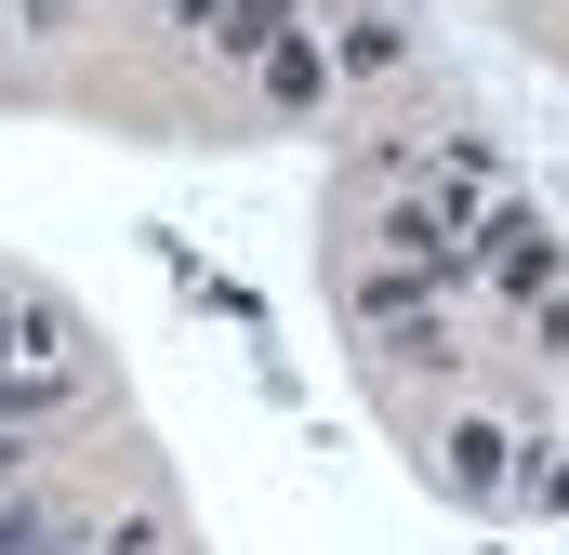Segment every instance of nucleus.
I'll list each match as a JSON object with an SVG mask.
<instances>
[{
  "instance_id": "1a4fd4ad",
  "label": "nucleus",
  "mask_w": 569,
  "mask_h": 555,
  "mask_svg": "<svg viewBox=\"0 0 569 555\" xmlns=\"http://www.w3.org/2000/svg\"><path fill=\"white\" fill-rule=\"evenodd\" d=\"M385 357H398V371H450V331H437V317H411V331H385Z\"/></svg>"
},
{
  "instance_id": "7ed1b4c3",
  "label": "nucleus",
  "mask_w": 569,
  "mask_h": 555,
  "mask_svg": "<svg viewBox=\"0 0 569 555\" xmlns=\"http://www.w3.org/2000/svg\"><path fill=\"white\" fill-rule=\"evenodd\" d=\"M503 463H517V436H503V423H450V436H437V490H450V503H490V490H503Z\"/></svg>"
},
{
  "instance_id": "20e7f679",
  "label": "nucleus",
  "mask_w": 569,
  "mask_h": 555,
  "mask_svg": "<svg viewBox=\"0 0 569 555\" xmlns=\"http://www.w3.org/2000/svg\"><path fill=\"white\" fill-rule=\"evenodd\" d=\"M252 80H266V107H318V93H331V40H305V27H291V40H266V67H252Z\"/></svg>"
},
{
  "instance_id": "f03ea898",
  "label": "nucleus",
  "mask_w": 569,
  "mask_h": 555,
  "mask_svg": "<svg viewBox=\"0 0 569 555\" xmlns=\"http://www.w3.org/2000/svg\"><path fill=\"white\" fill-rule=\"evenodd\" d=\"M345 304H358V317H371V331H411V317H437V304H450V291H437L425 265H385V252H371V265L345 278Z\"/></svg>"
},
{
  "instance_id": "39448f33",
  "label": "nucleus",
  "mask_w": 569,
  "mask_h": 555,
  "mask_svg": "<svg viewBox=\"0 0 569 555\" xmlns=\"http://www.w3.org/2000/svg\"><path fill=\"white\" fill-rule=\"evenodd\" d=\"M398 67H411V27H398V13H358V27L331 40V80H398Z\"/></svg>"
},
{
  "instance_id": "6e6552de",
  "label": "nucleus",
  "mask_w": 569,
  "mask_h": 555,
  "mask_svg": "<svg viewBox=\"0 0 569 555\" xmlns=\"http://www.w3.org/2000/svg\"><path fill=\"white\" fill-rule=\"evenodd\" d=\"M425 159H437L425 133H371V145H358V172H371V185H411V172H425Z\"/></svg>"
},
{
  "instance_id": "423d86ee",
  "label": "nucleus",
  "mask_w": 569,
  "mask_h": 555,
  "mask_svg": "<svg viewBox=\"0 0 569 555\" xmlns=\"http://www.w3.org/2000/svg\"><path fill=\"white\" fill-rule=\"evenodd\" d=\"M67 397H80V371H0V423H13V436L40 411H67Z\"/></svg>"
},
{
  "instance_id": "9d476101",
  "label": "nucleus",
  "mask_w": 569,
  "mask_h": 555,
  "mask_svg": "<svg viewBox=\"0 0 569 555\" xmlns=\"http://www.w3.org/2000/svg\"><path fill=\"white\" fill-rule=\"evenodd\" d=\"M27 463H40V450H27V436H0V490H13V476H27Z\"/></svg>"
},
{
  "instance_id": "0eeeda50",
  "label": "nucleus",
  "mask_w": 569,
  "mask_h": 555,
  "mask_svg": "<svg viewBox=\"0 0 569 555\" xmlns=\"http://www.w3.org/2000/svg\"><path fill=\"white\" fill-rule=\"evenodd\" d=\"M0 555H67V516L53 503H0Z\"/></svg>"
},
{
  "instance_id": "f257e3e1",
  "label": "nucleus",
  "mask_w": 569,
  "mask_h": 555,
  "mask_svg": "<svg viewBox=\"0 0 569 555\" xmlns=\"http://www.w3.org/2000/svg\"><path fill=\"white\" fill-rule=\"evenodd\" d=\"M463 252H477V265L503 278L517 304H543V291H557V225H543L530 199H490V212L463 225Z\"/></svg>"
}]
</instances>
